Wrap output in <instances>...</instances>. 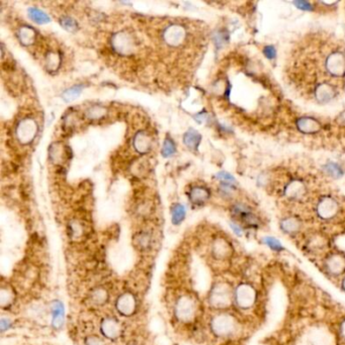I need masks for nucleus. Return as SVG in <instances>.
<instances>
[{"label":"nucleus","mask_w":345,"mask_h":345,"mask_svg":"<svg viewBox=\"0 0 345 345\" xmlns=\"http://www.w3.org/2000/svg\"><path fill=\"white\" fill-rule=\"evenodd\" d=\"M211 327L217 336L231 337L237 333L239 324L234 316L228 313H221L213 318Z\"/></svg>","instance_id":"1"},{"label":"nucleus","mask_w":345,"mask_h":345,"mask_svg":"<svg viewBox=\"0 0 345 345\" xmlns=\"http://www.w3.org/2000/svg\"><path fill=\"white\" fill-rule=\"evenodd\" d=\"M234 301V292L226 282L217 283L211 290L210 305L216 309H226Z\"/></svg>","instance_id":"2"},{"label":"nucleus","mask_w":345,"mask_h":345,"mask_svg":"<svg viewBox=\"0 0 345 345\" xmlns=\"http://www.w3.org/2000/svg\"><path fill=\"white\" fill-rule=\"evenodd\" d=\"M256 290L248 283H241L234 290V301L242 310H249L256 303Z\"/></svg>","instance_id":"3"},{"label":"nucleus","mask_w":345,"mask_h":345,"mask_svg":"<svg viewBox=\"0 0 345 345\" xmlns=\"http://www.w3.org/2000/svg\"><path fill=\"white\" fill-rule=\"evenodd\" d=\"M325 268L329 275L333 277L341 276L345 272V257L341 254H330L324 261Z\"/></svg>","instance_id":"4"},{"label":"nucleus","mask_w":345,"mask_h":345,"mask_svg":"<svg viewBox=\"0 0 345 345\" xmlns=\"http://www.w3.org/2000/svg\"><path fill=\"white\" fill-rule=\"evenodd\" d=\"M195 314L194 302L188 297H181L176 305V316L181 321H190Z\"/></svg>","instance_id":"5"},{"label":"nucleus","mask_w":345,"mask_h":345,"mask_svg":"<svg viewBox=\"0 0 345 345\" xmlns=\"http://www.w3.org/2000/svg\"><path fill=\"white\" fill-rule=\"evenodd\" d=\"M115 49L121 54H129L134 49V41L131 35L125 32H120L115 35L113 41Z\"/></svg>","instance_id":"6"},{"label":"nucleus","mask_w":345,"mask_h":345,"mask_svg":"<svg viewBox=\"0 0 345 345\" xmlns=\"http://www.w3.org/2000/svg\"><path fill=\"white\" fill-rule=\"evenodd\" d=\"M35 132H37V125H35L33 121L29 119L22 121L19 125V128H17V135H19V139L23 143L31 141Z\"/></svg>","instance_id":"7"},{"label":"nucleus","mask_w":345,"mask_h":345,"mask_svg":"<svg viewBox=\"0 0 345 345\" xmlns=\"http://www.w3.org/2000/svg\"><path fill=\"white\" fill-rule=\"evenodd\" d=\"M185 31L181 27L172 26L169 27L164 32V40L171 46H176L180 44L185 39Z\"/></svg>","instance_id":"8"},{"label":"nucleus","mask_w":345,"mask_h":345,"mask_svg":"<svg viewBox=\"0 0 345 345\" xmlns=\"http://www.w3.org/2000/svg\"><path fill=\"white\" fill-rule=\"evenodd\" d=\"M117 307L122 314L130 315L135 310V307H136L135 298L130 294H125L119 299L117 303Z\"/></svg>","instance_id":"9"},{"label":"nucleus","mask_w":345,"mask_h":345,"mask_svg":"<svg viewBox=\"0 0 345 345\" xmlns=\"http://www.w3.org/2000/svg\"><path fill=\"white\" fill-rule=\"evenodd\" d=\"M101 331L108 338H117L121 334V327L115 319H105L101 325Z\"/></svg>","instance_id":"10"},{"label":"nucleus","mask_w":345,"mask_h":345,"mask_svg":"<svg viewBox=\"0 0 345 345\" xmlns=\"http://www.w3.org/2000/svg\"><path fill=\"white\" fill-rule=\"evenodd\" d=\"M52 315H53V325L55 328H61L64 323L65 310L64 306L60 302H56L52 307Z\"/></svg>","instance_id":"11"},{"label":"nucleus","mask_w":345,"mask_h":345,"mask_svg":"<svg viewBox=\"0 0 345 345\" xmlns=\"http://www.w3.org/2000/svg\"><path fill=\"white\" fill-rule=\"evenodd\" d=\"M210 196V192L207 188L202 187L193 188L189 193L190 201L195 205H202Z\"/></svg>","instance_id":"12"},{"label":"nucleus","mask_w":345,"mask_h":345,"mask_svg":"<svg viewBox=\"0 0 345 345\" xmlns=\"http://www.w3.org/2000/svg\"><path fill=\"white\" fill-rule=\"evenodd\" d=\"M319 216L323 219H331L332 217L336 215L337 206L332 201H324L318 209Z\"/></svg>","instance_id":"13"},{"label":"nucleus","mask_w":345,"mask_h":345,"mask_svg":"<svg viewBox=\"0 0 345 345\" xmlns=\"http://www.w3.org/2000/svg\"><path fill=\"white\" fill-rule=\"evenodd\" d=\"M281 227L284 233L288 235H294L299 232L301 224L295 218H286V219L282 221Z\"/></svg>","instance_id":"14"},{"label":"nucleus","mask_w":345,"mask_h":345,"mask_svg":"<svg viewBox=\"0 0 345 345\" xmlns=\"http://www.w3.org/2000/svg\"><path fill=\"white\" fill-rule=\"evenodd\" d=\"M134 146L140 153L147 152L150 148V139L147 137V135L140 132L137 134L135 140H134Z\"/></svg>","instance_id":"15"},{"label":"nucleus","mask_w":345,"mask_h":345,"mask_svg":"<svg viewBox=\"0 0 345 345\" xmlns=\"http://www.w3.org/2000/svg\"><path fill=\"white\" fill-rule=\"evenodd\" d=\"M202 137L196 131L194 130H188L184 137V143L186 144V146H188L190 149H196L197 146L201 143Z\"/></svg>","instance_id":"16"},{"label":"nucleus","mask_w":345,"mask_h":345,"mask_svg":"<svg viewBox=\"0 0 345 345\" xmlns=\"http://www.w3.org/2000/svg\"><path fill=\"white\" fill-rule=\"evenodd\" d=\"M29 15L31 19L39 25H44L50 22V17L42 10L38 8H30L29 9Z\"/></svg>","instance_id":"17"},{"label":"nucleus","mask_w":345,"mask_h":345,"mask_svg":"<svg viewBox=\"0 0 345 345\" xmlns=\"http://www.w3.org/2000/svg\"><path fill=\"white\" fill-rule=\"evenodd\" d=\"M171 213H172V223L174 225H179L181 222L185 220L187 211H186L185 206L177 204L172 208Z\"/></svg>","instance_id":"18"},{"label":"nucleus","mask_w":345,"mask_h":345,"mask_svg":"<svg viewBox=\"0 0 345 345\" xmlns=\"http://www.w3.org/2000/svg\"><path fill=\"white\" fill-rule=\"evenodd\" d=\"M262 242L271 250H274L276 252H282L284 250V247L282 244V242L276 237H272V236H266V237H263Z\"/></svg>","instance_id":"19"},{"label":"nucleus","mask_w":345,"mask_h":345,"mask_svg":"<svg viewBox=\"0 0 345 345\" xmlns=\"http://www.w3.org/2000/svg\"><path fill=\"white\" fill-rule=\"evenodd\" d=\"M19 35H20V39L21 41L25 44V45H30L31 44L33 38H34V31L32 29L29 28V27H25L23 28L20 32H19Z\"/></svg>","instance_id":"20"},{"label":"nucleus","mask_w":345,"mask_h":345,"mask_svg":"<svg viewBox=\"0 0 345 345\" xmlns=\"http://www.w3.org/2000/svg\"><path fill=\"white\" fill-rule=\"evenodd\" d=\"M81 92H82V86L81 85H75L73 87H71V88H69L68 90H66V92L64 93V94H63L64 99L66 101L73 100V99H75V98H77L79 96Z\"/></svg>","instance_id":"21"},{"label":"nucleus","mask_w":345,"mask_h":345,"mask_svg":"<svg viewBox=\"0 0 345 345\" xmlns=\"http://www.w3.org/2000/svg\"><path fill=\"white\" fill-rule=\"evenodd\" d=\"M299 125L300 128L305 131V132H312L314 130L319 129V124L316 123L315 121L311 120V119H305L301 122H299Z\"/></svg>","instance_id":"22"},{"label":"nucleus","mask_w":345,"mask_h":345,"mask_svg":"<svg viewBox=\"0 0 345 345\" xmlns=\"http://www.w3.org/2000/svg\"><path fill=\"white\" fill-rule=\"evenodd\" d=\"M214 250L217 254L218 257H226L227 254H229L230 252V246L228 245V243L224 242V241H220L216 244V246L214 247Z\"/></svg>","instance_id":"23"},{"label":"nucleus","mask_w":345,"mask_h":345,"mask_svg":"<svg viewBox=\"0 0 345 345\" xmlns=\"http://www.w3.org/2000/svg\"><path fill=\"white\" fill-rule=\"evenodd\" d=\"M175 151H176V148L173 141L171 139H166L164 141V144H163L162 155L164 157H170L175 153Z\"/></svg>","instance_id":"24"},{"label":"nucleus","mask_w":345,"mask_h":345,"mask_svg":"<svg viewBox=\"0 0 345 345\" xmlns=\"http://www.w3.org/2000/svg\"><path fill=\"white\" fill-rule=\"evenodd\" d=\"M60 24L62 25V27L69 31H75L77 30V24L76 22L73 20V19H71V17L69 16H63L61 21H60Z\"/></svg>","instance_id":"25"},{"label":"nucleus","mask_w":345,"mask_h":345,"mask_svg":"<svg viewBox=\"0 0 345 345\" xmlns=\"http://www.w3.org/2000/svg\"><path fill=\"white\" fill-rule=\"evenodd\" d=\"M217 176H218V179L222 180L223 183L226 185H231V184L235 183V179L233 178V176L227 172H220V173H218Z\"/></svg>","instance_id":"26"},{"label":"nucleus","mask_w":345,"mask_h":345,"mask_svg":"<svg viewBox=\"0 0 345 345\" xmlns=\"http://www.w3.org/2000/svg\"><path fill=\"white\" fill-rule=\"evenodd\" d=\"M86 345H104V343L97 336H90L86 340Z\"/></svg>","instance_id":"27"},{"label":"nucleus","mask_w":345,"mask_h":345,"mask_svg":"<svg viewBox=\"0 0 345 345\" xmlns=\"http://www.w3.org/2000/svg\"><path fill=\"white\" fill-rule=\"evenodd\" d=\"M231 228L232 230L234 231V233L237 235V236H242L243 233H244V230L243 228L239 225V224H236V223H231Z\"/></svg>","instance_id":"28"},{"label":"nucleus","mask_w":345,"mask_h":345,"mask_svg":"<svg viewBox=\"0 0 345 345\" xmlns=\"http://www.w3.org/2000/svg\"><path fill=\"white\" fill-rule=\"evenodd\" d=\"M264 55L269 59L275 58L276 57V50L272 47H266L264 49Z\"/></svg>","instance_id":"29"},{"label":"nucleus","mask_w":345,"mask_h":345,"mask_svg":"<svg viewBox=\"0 0 345 345\" xmlns=\"http://www.w3.org/2000/svg\"><path fill=\"white\" fill-rule=\"evenodd\" d=\"M295 4L298 5L299 8H301V9H305V10H310L311 9L310 3H308L306 1H297V2H295Z\"/></svg>","instance_id":"30"},{"label":"nucleus","mask_w":345,"mask_h":345,"mask_svg":"<svg viewBox=\"0 0 345 345\" xmlns=\"http://www.w3.org/2000/svg\"><path fill=\"white\" fill-rule=\"evenodd\" d=\"M328 171H329V173L333 174L334 176H338L340 174L339 168L336 165H334V164H331V165L328 166Z\"/></svg>","instance_id":"31"},{"label":"nucleus","mask_w":345,"mask_h":345,"mask_svg":"<svg viewBox=\"0 0 345 345\" xmlns=\"http://www.w3.org/2000/svg\"><path fill=\"white\" fill-rule=\"evenodd\" d=\"M340 334H341L342 338H343L344 341H345V320H343L342 323H341V325H340Z\"/></svg>","instance_id":"32"},{"label":"nucleus","mask_w":345,"mask_h":345,"mask_svg":"<svg viewBox=\"0 0 345 345\" xmlns=\"http://www.w3.org/2000/svg\"><path fill=\"white\" fill-rule=\"evenodd\" d=\"M341 286H342V289L344 290V293H345V277L342 279V282H341Z\"/></svg>","instance_id":"33"}]
</instances>
